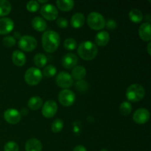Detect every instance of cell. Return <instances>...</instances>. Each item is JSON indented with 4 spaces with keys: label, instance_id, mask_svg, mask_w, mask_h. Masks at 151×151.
<instances>
[{
    "label": "cell",
    "instance_id": "obj_1",
    "mask_svg": "<svg viewBox=\"0 0 151 151\" xmlns=\"http://www.w3.org/2000/svg\"><path fill=\"white\" fill-rule=\"evenodd\" d=\"M41 41L43 49L47 52L52 53L55 52L60 46V38L55 31L47 30L42 35Z\"/></svg>",
    "mask_w": 151,
    "mask_h": 151
},
{
    "label": "cell",
    "instance_id": "obj_2",
    "mask_svg": "<svg viewBox=\"0 0 151 151\" xmlns=\"http://www.w3.org/2000/svg\"><path fill=\"white\" fill-rule=\"evenodd\" d=\"M98 48L94 43L90 41H84L78 47V54L83 60H91L96 58Z\"/></svg>",
    "mask_w": 151,
    "mask_h": 151
},
{
    "label": "cell",
    "instance_id": "obj_3",
    "mask_svg": "<svg viewBox=\"0 0 151 151\" xmlns=\"http://www.w3.org/2000/svg\"><path fill=\"white\" fill-rule=\"evenodd\" d=\"M145 90L139 84H132L126 90V97L129 101L137 103L144 98Z\"/></svg>",
    "mask_w": 151,
    "mask_h": 151
},
{
    "label": "cell",
    "instance_id": "obj_4",
    "mask_svg": "<svg viewBox=\"0 0 151 151\" xmlns=\"http://www.w3.org/2000/svg\"><path fill=\"white\" fill-rule=\"evenodd\" d=\"M88 25L94 30H100L106 26L104 16L98 12H91L87 17Z\"/></svg>",
    "mask_w": 151,
    "mask_h": 151
},
{
    "label": "cell",
    "instance_id": "obj_5",
    "mask_svg": "<svg viewBox=\"0 0 151 151\" xmlns=\"http://www.w3.org/2000/svg\"><path fill=\"white\" fill-rule=\"evenodd\" d=\"M42 78V72L38 68H29L24 74L25 82L30 86H35L39 83Z\"/></svg>",
    "mask_w": 151,
    "mask_h": 151
},
{
    "label": "cell",
    "instance_id": "obj_6",
    "mask_svg": "<svg viewBox=\"0 0 151 151\" xmlns=\"http://www.w3.org/2000/svg\"><path fill=\"white\" fill-rule=\"evenodd\" d=\"M37 41L31 35H23L19 38V47L25 52L33 51L37 47Z\"/></svg>",
    "mask_w": 151,
    "mask_h": 151
},
{
    "label": "cell",
    "instance_id": "obj_7",
    "mask_svg": "<svg viewBox=\"0 0 151 151\" xmlns=\"http://www.w3.org/2000/svg\"><path fill=\"white\" fill-rule=\"evenodd\" d=\"M58 100L61 105L65 107L72 106L75 101V95L72 91L69 89H63L59 92Z\"/></svg>",
    "mask_w": 151,
    "mask_h": 151
},
{
    "label": "cell",
    "instance_id": "obj_8",
    "mask_svg": "<svg viewBox=\"0 0 151 151\" xmlns=\"http://www.w3.org/2000/svg\"><path fill=\"white\" fill-rule=\"evenodd\" d=\"M41 16L45 19L49 21L55 20L58 15V11L57 7L52 4H44L41 7L40 10Z\"/></svg>",
    "mask_w": 151,
    "mask_h": 151
},
{
    "label": "cell",
    "instance_id": "obj_9",
    "mask_svg": "<svg viewBox=\"0 0 151 151\" xmlns=\"http://www.w3.org/2000/svg\"><path fill=\"white\" fill-rule=\"evenodd\" d=\"M55 81L58 86L65 89H67L68 88L72 86L74 83V80L70 74L65 72H61L58 74Z\"/></svg>",
    "mask_w": 151,
    "mask_h": 151
},
{
    "label": "cell",
    "instance_id": "obj_10",
    "mask_svg": "<svg viewBox=\"0 0 151 151\" xmlns=\"http://www.w3.org/2000/svg\"><path fill=\"white\" fill-rule=\"evenodd\" d=\"M58 111V105L54 100H47L42 107V114L44 117L50 119L56 114Z\"/></svg>",
    "mask_w": 151,
    "mask_h": 151
},
{
    "label": "cell",
    "instance_id": "obj_11",
    "mask_svg": "<svg viewBox=\"0 0 151 151\" xmlns=\"http://www.w3.org/2000/svg\"><path fill=\"white\" fill-rule=\"evenodd\" d=\"M150 112L147 109L145 108H141L139 109L134 112L133 115V119L134 122L139 125H144L150 119Z\"/></svg>",
    "mask_w": 151,
    "mask_h": 151
},
{
    "label": "cell",
    "instance_id": "obj_12",
    "mask_svg": "<svg viewBox=\"0 0 151 151\" xmlns=\"http://www.w3.org/2000/svg\"><path fill=\"white\" fill-rule=\"evenodd\" d=\"M4 120L9 124L16 125L19 123L22 119V115L18 110L15 109H9L4 113Z\"/></svg>",
    "mask_w": 151,
    "mask_h": 151
},
{
    "label": "cell",
    "instance_id": "obj_13",
    "mask_svg": "<svg viewBox=\"0 0 151 151\" xmlns=\"http://www.w3.org/2000/svg\"><path fill=\"white\" fill-rule=\"evenodd\" d=\"M78 58L75 54L72 52L66 53L62 58V65L65 69H72L76 66Z\"/></svg>",
    "mask_w": 151,
    "mask_h": 151
},
{
    "label": "cell",
    "instance_id": "obj_14",
    "mask_svg": "<svg viewBox=\"0 0 151 151\" xmlns=\"http://www.w3.org/2000/svg\"><path fill=\"white\" fill-rule=\"evenodd\" d=\"M14 28V22L10 18L0 19V35H6Z\"/></svg>",
    "mask_w": 151,
    "mask_h": 151
},
{
    "label": "cell",
    "instance_id": "obj_15",
    "mask_svg": "<svg viewBox=\"0 0 151 151\" xmlns=\"http://www.w3.org/2000/svg\"><path fill=\"white\" fill-rule=\"evenodd\" d=\"M150 24L149 22H145L140 25L139 28V35L140 38L144 41H150L151 40L150 33Z\"/></svg>",
    "mask_w": 151,
    "mask_h": 151
},
{
    "label": "cell",
    "instance_id": "obj_16",
    "mask_svg": "<svg viewBox=\"0 0 151 151\" xmlns=\"http://www.w3.org/2000/svg\"><path fill=\"white\" fill-rule=\"evenodd\" d=\"M41 150H42V144L38 139H29L25 144L26 151H41Z\"/></svg>",
    "mask_w": 151,
    "mask_h": 151
},
{
    "label": "cell",
    "instance_id": "obj_17",
    "mask_svg": "<svg viewBox=\"0 0 151 151\" xmlns=\"http://www.w3.org/2000/svg\"><path fill=\"white\" fill-rule=\"evenodd\" d=\"M13 63L17 66H22L26 63V55L20 50H15L12 55Z\"/></svg>",
    "mask_w": 151,
    "mask_h": 151
},
{
    "label": "cell",
    "instance_id": "obj_18",
    "mask_svg": "<svg viewBox=\"0 0 151 151\" xmlns=\"http://www.w3.org/2000/svg\"><path fill=\"white\" fill-rule=\"evenodd\" d=\"M110 40V35L106 31H100L95 36V43L99 47H104L107 45Z\"/></svg>",
    "mask_w": 151,
    "mask_h": 151
},
{
    "label": "cell",
    "instance_id": "obj_19",
    "mask_svg": "<svg viewBox=\"0 0 151 151\" xmlns=\"http://www.w3.org/2000/svg\"><path fill=\"white\" fill-rule=\"evenodd\" d=\"M85 16L83 13H76L72 16V19H71V25L72 26V27L78 29V28L83 26V24H85Z\"/></svg>",
    "mask_w": 151,
    "mask_h": 151
},
{
    "label": "cell",
    "instance_id": "obj_20",
    "mask_svg": "<svg viewBox=\"0 0 151 151\" xmlns=\"http://www.w3.org/2000/svg\"><path fill=\"white\" fill-rule=\"evenodd\" d=\"M32 26L38 32H43L47 29V22L43 18L35 16L32 20Z\"/></svg>",
    "mask_w": 151,
    "mask_h": 151
},
{
    "label": "cell",
    "instance_id": "obj_21",
    "mask_svg": "<svg viewBox=\"0 0 151 151\" xmlns=\"http://www.w3.org/2000/svg\"><path fill=\"white\" fill-rule=\"evenodd\" d=\"M86 75V70L82 66H76L72 69V78L76 81H82Z\"/></svg>",
    "mask_w": 151,
    "mask_h": 151
},
{
    "label": "cell",
    "instance_id": "obj_22",
    "mask_svg": "<svg viewBox=\"0 0 151 151\" xmlns=\"http://www.w3.org/2000/svg\"><path fill=\"white\" fill-rule=\"evenodd\" d=\"M56 4L60 10L67 12L73 8L75 6V1L72 0H58L56 1Z\"/></svg>",
    "mask_w": 151,
    "mask_h": 151
},
{
    "label": "cell",
    "instance_id": "obj_23",
    "mask_svg": "<svg viewBox=\"0 0 151 151\" xmlns=\"http://www.w3.org/2000/svg\"><path fill=\"white\" fill-rule=\"evenodd\" d=\"M28 107L33 111L38 110L43 105V100L41 97L38 96L32 97L28 100Z\"/></svg>",
    "mask_w": 151,
    "mask_h": 151
},
{
    "label": "cell",
    "instance_id": "obj_24",
    "mask_svg": "<svg viewBox=\"0 0 151 151\" xmlns=\"http://www.w3.org/2000/svg\"><path fill=\"white\" fill-rule=\"evenodd\" d=\"M129 19L131 21L134 23H139L142 21L143 19V15L141 10H138V9H132L131 11L129 12Z\"/></svg>",
    "mask_w": 151,
    "mask_h": 151
},
{
    "label": "cell",
    "instance_id": "obj_25",
    "mask_svg": "<svg viewBox=\"0 0 151 151\" xmlns=\"http://www.w3.org/2000/svg\"><path fill=\"white\" fill-rule=\"evenodd\" d=\"M12 6L7 0H0V16L8 15L11 12Z\"/></svg>",
    "mask_w": 151,
    "mask_h": 151
},
{
    "label": "cell",
    "instance_id": "obj_26",
    "mask_svg": "<svg viewBox=\"0 0 151 151\" xmlns=\"http://www.w3.org/2000/svg\"><path fill=\"white\" fill-rule=\"evenodd\" d=\"M33 61L37 67H44L47 63V58L45 55L42 54V53H38L34 57Z\"/></svg>",
    "mask_w": 151,
    "mask_h": 151
},
{
    "label": "cell",
    "instance_id": "obj_27",
    "mask_svg": "<svg viewBox=\"0 0 151 151\" xmlns=\"http://www.w3.org/2000/svg\"><path fill=\"white\" fill-rule=\"evenodd\" d=\"M131 111H132V106L129 102L125 101L121 103L119 106V112L121 114L127 116V115H129Z\"/></svg>",
    "mask_w": 151,
    "mask_h": 151
},
{
    "label": "cell",
    "instance_id": "obj_28",
    "mask_svg": "<svg viewBox=\"0 0 151 151\" xmlns=\"http://www.w3.org/2000/svg\"><path fill=\"white\" fill-rule=\"evenodd\" d=\"M57 73V69L53 65H47L45 66L42 72V75L45 76L46 78H52L54 77Z\"/></svg>",
    "mask_w": 151,
    "mask_h": 151
},
{
    "label": "cell",
    "instance_id": "obj_29",
    "mask_svg": "<svg viewBox=\"0 0 151 151\" xmlns=\"http://www.w3.org/2000/svg\"><path fill=\"white\" fill-rule=\"evenodd\" d=\"M63 128V122L60 119H55L51 125V129L52 132L58 133L62 131Z\"/></svg>",
    "mask_w": 151,
    "mask_h": 151
},
{
    "label": "cell",
    "instance_id": "obj_30",
    "mask_svg": "<svg viewBox=\"0 0 151 151\" xmlns=\"http://www.w3.org/2000/svg\"><path fill=\"white\" fill-rule=\"evenodd\" d=\"M63 47L67 50H73L77 47V42L72 38H66L63 42Z\"/></svg>",
    "mask_w": 151,
    "mask_h": 151
},
{
    "label": "cell",
    "instance_id": "obj_31",
    "mask_svg": "<svg viewBox=\"0 0 151 151\" xmlns=\"http://www.w3.org/2000/svg\"><path fill=\"white\" fill-rule=\"evenodd\" d=\"M40 4L37 1H34V0H32V1H29L27 3V9L29 12L30 13H35V12L38 11L39 10Z\"/></svg>",
    "mask_w": 151,
    "mask_h": 151
},
{
    "label": "cell",
    "instance_id": "obj_32",
    "mask_svg": "<svg viewBox=\"0 0 151 151\" xmlns=\"http://www.w3.org/2000/svg\"><path fill=\"white\" fill-rule=\"evenodd\" d=\"M4 151H19V148L18 145L15 142L10 141L5 144L4 147Z\"/></svg>",
    "mask_w": 151,
    "mask_h": 151
},
{
    "label": "cell",
    "instance_id": "obj_33",
    "mask_svg": "<svg viewBox=\"0 0 151 151\" xmlns=\"http://www.w3.org/2000/svg\"><path fill=\"white\" fill-rule=\"evenodd\" d=\"M2 42L6 47H12L16 44V39L13 36H5L3 38Z\"/></svg>",
    "mask_w": 151,
    "mask_h": 151
},
{
    "label": "cell",
    "instance_id": "obj_34",
    "mask_svg": "<svg viewBox=\"0 0 151 151\" xmlns=\"http://www.w3.org/2000/svg\"><path fill=\"white\" fill-rule=\"evenodd\" d=\"M76 86V88H78V91H86L87 88H88V84H87L86 81H78V82L75 84Z\"/></svg>",
    "mask_w": 151,
    "mask_h": 151
},
{
    "label": "cell",
    "instance_id": "obj_35",
    "mask_svg": "<svg viewBox=\"0 0 151 151\" xmlns=\"http://www.w3.org/2000/svg\"><path fill=\"white\" fill-rule=\"evenodd\" d=\"M57 24L60 28H66L68 26V22L65 18L60 17L57 19Z\"/></svg>",
    "mask_w": 151,
    "mask_h": 151
},
{
    "label": "cell",
    "instance_id": "obj_36",
    "mask_svg": "<svg viewBox=\"0 0 151 151\" xmlns=\"http://www.w3.org/2000/svg\"><path fill=\"white\" fill-rule=\"evenodd\" d=\"M106 26H107V27L109 28V29H111V30L116 27V23L114 20H111V19L108 21L107 23H106Z\"/></svg>",
    "mask_w": 151,
    "mask_h": 151
},
{
    "label": "cell",
    "instance_id": "obj_37",
    "mask_svg": "<svg viewBox=\"0 0 151 151\" xmlns=\"http://www.w3.org/2000/svg\"><path fill=\"white\" fill-rule=\"evenodd\" d=\"M72 151H87V150L83 145H77L76 147L73 149V150Z\"/></svg>",
    "mask_w": 151,
    "mask_h": 151
},
{
    "label": "cell",
    "instance_id": "obj_38",
    "mask_svg": "<svg viewBox=\"0 0 151 151\" xmlns=\"http://www.w3.org/2000/svg\"><path fill=\"white\" fill-rule=\"evenodd\" d=\"M150 46H151V44L150 43H149L148 44H147V53H148L149 55H151V52H150Z\"/></svg>",
    "mask_w": 151,
    "mask_h": 151
},
{
    "label": "cell",
    "instance_id": "obj_39",
    "mask_svg": "<svg viewBox=\"0 0 151 151\" xmlns=\"http://www.w3.org/2000/svg\"><path fill=\"white\" fill-rule=\"evenodd\" d=\"M48 1V0H38V3H46Z\"/></svg>",
    "mask_w": 151,
    "mask_h": 151
},
{
    "label": "cell",
    "instance_id": "obj_40",
    "mask_svg": "<svg viewBox=\"0 0 151 151\" xmlns=\"http://www.w3.org/2000/svg\"><path fill=\"white\" fill-rule=\"evenodd\" d=\"M100 151H108V150H106V149H102Z\"/></svg>",
    "mask_w": 151,
    "mask_h": 151
}]
</instances>
